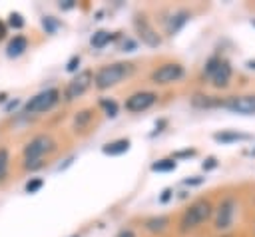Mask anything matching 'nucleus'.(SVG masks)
I'll list each match as a JSON object with an SVG mask.
<instances>
[{
  "label": "nucleus",
  "instance_id": "obj_31",
  "mask_svg": "<svg viewBox=\"0 0 255 237\" xmlns=\"http://www.w3.org/2000/svg\"><path fill=\"white\" fill-rule=\"evenodd\" d=\"M191 155H195V149H181V151L173 153V159H177V157H191Z\"/></svg>",
  "mask_w": 255,
  "mask_h": 237
},
{
  "label": "nucleus",
  "instance_id": "obj_32",
  "mask_svg": "<svg viewBox=\"0 0 255 237\" xmlns=\"http://www.w3.org/2000/svg\"><path fill=\"white\" fill-rule=\"evenodd\" d=\"M116 237H135V233H133V229L124 227V229H120V231H118V235H116Z\"/></svg>",
  "mask_w": 255,
  "mask_h": 237
},
{
  "label": "nucleus",
  "instance_id": "obj_42",
  "mask_svg": "<svg viewBox=\"0 0 255 237\" xmlns=\"http://www.w3.org/2000/svg\"><path fill=\"white\" fill-rule=\"evenodd\" d=\"M253 153H255V151H253Z\"/></svg>",
  "mask_w": 255,
  "mask_h": 237
},
{
  "label": "nucleus",
  "instance_id": "obj_23",
  "mask_svg": "<svg viewBox=\"0 0 255 237\" xmlns=\"http://www.w3.org/2000/svg\"><path fill=\"white\" fill-rule=\"evenodd\" d=\"M8 26L14 28V30H22V28H24V18H22V14H20V12H10V16H8Z\"/></svg>",
  "mask_w": 255,
  "mask_h": 237
},
{
  "label": "nucleus",
  "instance_id": "obj_3",
  "mask_svg": "<svg viewBox=\"0 0 255 237\" xmlns=\"http://www.w3.org/2000/svg\"><path fill=\"white\" fill-rule=\"evenodd\" d=\"M231 74H233L231 64L225 58H221V56H211L205 62L203 72H201V76L211 80V84L215 88H227L229 82H231Z\"/></svg>",
  "mask_w": 255,
  "mask_h": 237
},
{
  "label": "nucleus",
  "instance_id": "obj_10",
  "mask_svg": "<svg viewBox=\"0 0 255 237\" xmlns=\"http://www.w3.org/2000/svg\"><path fill=\"white\" fill-rule=\"evenodd\" d=\"M155 102H157V94H155V92H145V90H141V92L131 94V96L126 100L124 108H126L128 112L139 114V112L149 110V108H151Z\"/></svg>",
  "mask_w": 255,
  "mask_h": 237
},
{
  "label": "nucleus",
  "instance_id": "obj_27",
  "mask_svg": "<svg viewBox=\"0 0 255 237\" xmlns=\"http://www.w3.org/2000/svg\"><path fill=\"white\" fill-rule=\"evenodd\" d=\"M78 66H80V56L76 54V56H72V58L68 60L66 70H68V72H76V70H78Z\"/></svg>",
  "mask_w": 255,
  "mask_h": 237
},
{
  "label": "nucleus",
  "instance_id": "obj_25",
  "mask_svg": "<svg viewBox=\"0 0 255 237\" xmlns=\"http://www.w3.org/2000/svg\"><path fill=\"white\" fill-rule=\"evenodd\" d=\"M42 185H44V179L34 177V179H30V181L24 185V191H26V193H36V191L42 189Z\"/></svg>",
  "mask_w": 255,
  "mask_h": 237
},
{
  "label": "nucleus",
  "instance_id": "obj_39",
  "mask_svg": "<svg viewBox=\"0 0 255 237\" xmlns=\"http://www.w3.org/2000/svg\"><path fill=\"white\" fill-rule=\"evenodd\" d=\"M2 102H6V94H4V92L0 94V104H2Z\"/></svg>",
  "mask_w": 255,
  "mask_h": 237
},
{
  "label": "nucleus",
  "instance_id": "obj_16",
  "mask_svg": "<svg viewBox=\"0 0 255 237\" xmlns=\"http://www.w3.org/2000/svg\"><path fill=\"white\" fill-rule=\"evenodd\" d=\"M129 149V139L128 137H122V139H116V141H110L102 147V151L106 155H122Z\"/></svg>",
  "mask_w": 255,
  "mask_h": 237
},
{
  "label": "nucleus",
  "instance_id": "obj_30",
  "mask_svg": "<svg viewBox=\"0 0 255 237\" xmlns=\"http://www.w3.org/2000/svg\"><path fill=\"white\" fill-rule=\"evenodd\" d=\"M213 167H217V157L211 155V157H207V159L203 161V169L209 171V169H213Z\"/></svg>",
  "mask_w": 255,
  "mask_h": 237
},
{
  "label": "nucleus",
  "instance_id": "obj_18",
  "mask_svg": "<svg viewBox=\"0 0 255 237\" xmlns=\"http://www.w3.org/2000/svg\"><path fill=\"white\" fill-rule=\"evenodd\" d=\"M191 104L195 108H217V106H223V100L215 98V96H203V94H195L191 98Z\"/></svg>",
  "mask_w": 255,
  "mask_h": 237
},
{
  "label": "nucleus",
  "instance_id": "obj_24",
  "mask_svg": "<svg viewBox=\"0 0 255 237\" xmlns=\"http://www.w3.org/2000/svg\"><path fill=\"white\" fill-rule=\"evenodd\" d=\"M42 26H44V30H46L48 34H54V32L60 28V22H58L54 16H44V18H42Z\"/></svg>",
  "mask_w": 255,
  "mask_h": 237
},
{
  "label": "nucleus",
  "instance_id": "obj_20",
  "mask_svg": "<svg viewBox=\"0 0 255 237\" xmlns=\"http://www.w3.org/2000/svg\"><path fill=\"white\" fill-rule=\"evenodd\" d=\"M175 167H177V163H175V159H173V157L157 159V161H153V163H151V171H157V173H161V171H173Z\"/></svg>",
  "mask_w": 255,
  "mask_h": 237
},
{
  "label": "nucleus",
  "instance_id": "obj_6",
  "mask_svg": "<svg viewBox=\"0 0 255 237\" xmlns=\"http://www.w3.org/2000/svg\"><path fill=\"white\" fill-rule=\"evenodd\" d=\"M94 84V72L92 70H82L78 72L64 88V100L66 102H74L76 98L84 96L88 92V88Z\"/></svg>",
  "mask_w": 255,
  "mask_h": 237
},
{
  "label": "nucleus",
  "instance_id": "obj_26",
  "mask_svg": "<svg viewBox=\"0 0 255 237\" xmlns=\"http://www.w3.org/2000/svg\"><path fill=\"white\" fill-rule=\"evenodd\" d=\"M44 167V159H24V169L26 171H36Z\"/></svg>",
  "mask_w": 255,
  "mask_h": 237
},
{
  "label": "nucleus",
  "instance_id": "obj_38",
  "mask_svg": "<svg viewBox=\"0 0 255 237\" xmlns=\"http://www.w3.org/2000/svg\"><path fill=\"white\" fill-rule=\"evenodd\" d=\"M247 68H249V70H255V60H249V62H247Z\"/></svg>",
  "mask_w": 255,
  "mask_h": 237
},
{
  "label": "nucleus",
  "instance_id": "obj_7",
  "mask_svg": "<svg viewBox=\"0 0 255 237\" xmlns=\"http://www.w3.org/2000/svg\"><path fill=\"white\" fill-rule=\"evenodd\" d=\"M185 74L183 66L177 64V62H167V64H161L157 66L153 72H151V82L157 84V86H165V84H173L177 80H181Z\"/></svg>",
  "mask_w": 255,
  "mask_h": 237
},
{
  "label": "nucleus",
  "instance_id": "obj_29",
  "mask_svg": "<svg viewBox=\"0 0 255 237\" xmlns=\"http://www.w3.org/2000/svg\"><path fill=\"white\" fill-rule=\"evenodd\" d=\"M171 195H173V189H171V187H165V189L161 191V195H159V203H167V201L171 199Z\"/></svg>",
  "mask_w": 255,
  "mask_h": 237
},
{
  "label": "nucleus",
  "instance_id": "obj_41",
  "mask_svg": "<svg viewBox=\"0 0 255 237\" xmlns=\"http://www.w3.org/2000/svg\"><path fill=\"white\" fill-rule=\"evenodd\" d=\"M251 24H253V26H255V20H253V22H251Z\"/></svg>",
  "mask_w": 255,
  "mask_h": 237
},
{
  "label": "nucleus",
  "instance_id": "obj_5",
  "mask_svg": "<svg viewBox=\"0 0 255 237\" xmlns=\"http://www.w3.org/2000/svg\"><path fill=\"white\" fill-rule=\"evenodd\" d=\"M56 149V141L48 135V133H40V135H36V137H32L26 145H24V149H22V153H24V159H44L48 153H52Z\"/></svg>",
  "mask_w": 255,
  "mask_h": 237
},
{
  "label": "nucleus",
  "instance_id": "obj_28",
  "mask_svg": "<svg viewBox=\"0 0 255 237\" xmlns=\"http://www.w3.org/2000/svg\"><path fill=\"white\" fill-rule=\"evenodd\" d=\"M203 181H205V177H199V175H193V177L183 179V183H185V185H201Z\"/></svg>",
  "mask_w": 255,
  "mask_h": 237
},
{
  "label": "nucleus",
  "instance_id": "obj_33",
  "mask_svg": "<svg viewBox=\"0 0 255 237\" xmlns=\"http://www.w3.org/2000/svg\"><path fill=\"white\" fill-rule=\"evenodd\" d=\"M122 50H124V52H133V50H135V42H133V40H126L124 46H122Z\"/></svg>",
  "mask_w": 255,
  "mask_h": 237
},
{
  "label": "nucleus",
  "instance_id": "obj_36",
  "mask_svg": "<svg viewBox=\"0 0 255 237\" xmlns=\"http://www.w3.org/2000/svg\"><path fill=\"white\" fill-rule=\"evenodd\" d=\"M165 123H167V121H165V119H159V121H157V123H155V131H153V133H157V131H161V127H163V125H165Z\"/></svg>",
  "mask_w": 255,
  "mask_h": 237
},
{
  "label": "nucleus",
  "instance_id": "obj_35",
  "mask_svg": "<svg viewBox=\"0 0 255 237\" xmlns=\"http://www.w3.org/2000/svg\"><path fill=\"white\" fill-rule=\"evenodd\" d=\"M6 34H8V26H6V22H2V20H0V40H4V38H6Z\"/></svg>",
  "mask_w": 255,
  "mask_h": 237
},
{
  "label": "nucleus",
  "instance_id": "obj_1",
  "mask_svg": "<svg viewBox=\"0 0 255 237\" xmlns=\"http://www.w3.org/2000/svg\"><path fill=\"white\" fill-rule=\"evenodd\" d=\"M135 72L133 62H114V64H106L102 66L96 74H94V86L98 90H108L112 86H118L120 82H124L126 78H129Z\"/></svg>",
  "mask_w": 255,
  "mask_h": 237
},
{
  "label": "nucleus",
  "instance_id": "obj_9",
  "mask_svg": "<svg viewBox=\"0 0 255 237\" xmlns=\"http://www.w3.org/2000/svg\"><path fill=\"white\" fill-rule=\"evenodd\" d=\"M213 211H215V229H219V231L229 229L233 223V215H235V199L233 197L221 199Z\"/></svg>",
  "mask_w": 255,
  "mask_h": 237
},
{
  "label": "nucleus",
  "instance_id": "obj_34",
  "mask_svg": "<svg viewBox=\"0 0 255 237\" xmlns=\"http://www.w3.org/2000/svg\"><path fill=\"white\" fill-rule=\"evenodd\" d=\"M58 6H60L62 10H72V8L76 6V2H74V0H64V2H60Z\"/></svg>",
  "mask_w": 255,
  "mask_h": 237
},
{
  "label": "nucleus",
  "instance_id": "obj_21",
  "mask_svg": "<svg viewBox=\"0 0 255 237\" xmlns=\"http://www.w3.org/2000/svg\"><path fill=\"white\" fill-rule=\"evenodd\" d=\"M100 108L104 110V114H106L108 118H116V116H118V104H116V100H112V98H102V100H100Z\"/></svg>",
  "mask_w": 255,
  "mask_h": 237
},
{
  "label": "nucleus",
  "instance_id": "obj_13",
  "mask_svg": "<svg viewBox=\"0 0 255 237\" xmlns=\"http://www.w3.org/2000/svg\"><path fill=\"white\" fill-rule=\"evenodd\" d=\"M26 48H28V38L26 36H14L10 42H8V46H6V56L8 58H18V56H22L24 52H26Z\"/></svg>",
  "mask_w": 255,
  "mask_h": 237
},
{
  "label": "nucleus",
  "instance_id": "obj_15",
  "mask_svg": "<svg viewBox=\"0 0 255 237\" xmlns=\"http://www.w3.org/2000/svg\"><path fill=\"white\" fill-rule=\"evenodd\" d=\"M116 38H118V34H116V32L98 30V32H94V34H92L90 44H92V48H104V46H108L110 42H114Z\"/></svg>",
  "mask_w": 255,
  "mask_h": 237
},
{
  "label": "nucleus",
  "instance_id": "obj_11",
  "mask_svg": "<svg viewBox=\"0 0 255 237\" xmlns=\"http://www.w3.org/2000/svg\"><path fill=\"white\" fill-rule=\"evenodd\" d=\"M221 108H227L229 112H235V114L251 116V114H255V94H249V96H231V98L223 100V106Z\"/></svg>",
  "mask_w": 255,
  "mask_h": 237
},
{
  "label": "nucleus",
  "instance_id": "obj_40",
  "mask_svg": "<svg viewBox=\"0 0 255 237\" xmlns=\"http://www.w3.org/2000/svg\"><path fill=\"white\" fill-rule=\"evenodd\" d=\"M72 237H80V235H72Z\"/></svg>",
  "mask_w": 255,
  "mask_h": 237
},
{
  "label": "nucleus",
  "instance_id": "obj_12",
  "mask_svg": "<svg viewBox=\"0 0 255 237\" xmlns=\"http://www.w3.org/2000/svg\"><path fill=\"white\" fill-rule=\"evenodd\" d=\"M189 18H191V14H189L187 10H175V12L167 18V24H165L167 36H175V34L189 22Z\"/></svg>",
  "mask_w": 255,
  "mask_h": 237
},
{
  "label": "nucleus",
  "instance_id": "obj_8",
  "mask_svg": "<svg viewBox=\"0 0 255 237\" xmlns=\"http://www.w3.org/2000/svg\"><path fill=\"white\" fill-rule=\"evenodd\" d=\"M133 28H135L137 38L141 40V44H145V46H149V48H157V46L161 44V38H159L157 30L147 22V18H145L143 14H137V16L133 18Z\"/></svg>",
  "mask_w": 255,
  "mask_h": 237
},
{
  "label": "nucleus",
  "instance_id": "obj_22",
  "mask_svg": "<svg viewBox=\"0 0 255 237\" xmlns=\"http://www.w3.org/2000/svg\"><path fill=\"white\" fill-rule=\"evenodd\" d=\"M8 165H10V155L6 147H0V181L6 179L8 175Z\"/></svg>",
  "mask_w": 255,
  "mask_h": 237
},
{
  "label": "nucleus",
  "instance_id": "obj_17",
  "mask_svg": "<svg viewBox=\"0 0 255 237\" xmlns=\"http://www.w3.org/2000/svg\"><path fill=\"white\" fill-rule=\"evenodd\" d=\"M213 139L219 141V143H233V141L249 139V135L247 133H239V131H231V129H223V131L213 133Z\"/></svg>",
  "mask_w": 255,
  "mask_h": 237
},
{
  "label": "nucleus",
  "instance_id": "obj_4",
  "mask_svg": "<svg viewBox=\"0 0 255 237\" xmlns=\"http://www.w3.org/2000/svg\"><path fill=\"white\" fill-rule=\"evenodd\" d=\"M58 102H60V90H58V88H48V90H42V92H38L36 96H32V98L24 104L22 114H26V116L44 114V112H50Z\"/></svg>",
  "mask_w": 255,
  "mask_h": 237
},
{
  "label": "nucleus",
  "instance_id": "obj_37",
  "mask_svg": "<svg viewBox=\"0 0 255 237\" xmlns=\"http://www.w3.org/2000/svg\"><path fill=\"white\" fill-rule=\"evenodd\" d=\"M16 106H18V100H12V102H10L8 106H6V112H10V110H14Z\"/></svg>",
  "mask_w": 255,
  "mask_h": 237
},
{
  "label": "nucleus",
  "instance_id": "obj_2",
  "mask_svg": "<svg viewBox=\"0 0 255 237\" xmlns=\"http://www.w3.org/2000/svg\"><path fill=\"white\" fill-rule=\"evenodd\" d=\"M213 215V205L209 199H197L193 201L179 217V231L181 233H187V231H193L197 229L201 223H205L209 217Z\"/></svg>",
  "mask_w": 255,
  "mask_h": 237
},
{
  "label": "nucleus",
  "instance_id": "obj_19",
  "mask_svg": "<svg viewBox=\"0 0 255 237\" xmlns=\"http://www.w3.org/2000/svg\"><path fill=\"white\" fill-rule=\"evenodd\" d=\"M94 119V110H82L74 116V129L76 131H84Z\"/></svg>",
  "mask_w": 255,
  "mask_h": 237
},
{
  "label": "nucleus",
  "instance_id": "obj_14",
  "mask_svg": "<svg viewBox=\"0 0 255 237\" xmlns=\"http://www.w3.org/2000/svg\"><path fill=\"white\" fill-rule=\"evenodd\" d=\"M143 227H145V231H149V233H163V231L169 227V217H165V215L149 217V219L143 221Z\"/></svg>",
  "mask_w": 255,
  "mask_h": 237
}]
</instances>
